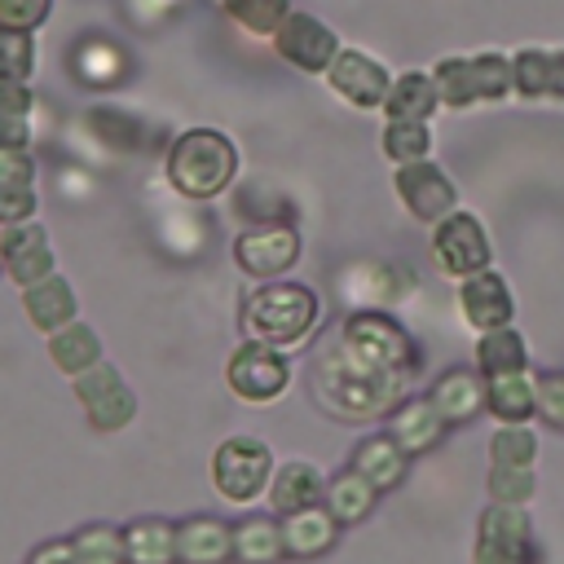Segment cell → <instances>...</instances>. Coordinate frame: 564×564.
I'll use <instances>...</instances> for the list:
<instances>
[{"instance_id": "cell-1", "label": "cell", "mask_w": 564, "mask_h": 564, "mask_svg": "<svg viewBox=\"0 0 564 564\" xmlns=\"http://www.w3.org/2000/svg\"><path fill=\"white\" fill-rule=\"evenodd\" d=\"M397 392H401V379L361 366L339 344L313 370V397L335 419H375V414H388L397 405Z\"/></svg>"}, {"instance_id": "cell-4", "label": "cell", "mask_w": 564, "mask_h": 564, "mask_svg": "<svg viewBox=\"0 0 564 564\" xmlns=\"http://www.w3.org/2000/svg\"><path fill=\"white\" fill-rule=\"evenodd\" d=\"M339 348L348 357H357L361 366H370L379 375H392L401 383L423 366L419 339L397 317H388L383 308H357V313H348L344 317V330H339Z\"/></svg>"}, {"instance_id": "cell-20", "label": "cell", "mask_w": 564, "mask_h": 564, "mask_svg": "<svg viewBox=\"0 0 564 564\" xmlns=\"http://www.w3.org/2000/svg\"><path fill=\"white\" fill-rule=\"evenodd\" d=\"M40 207L35 163L26 150H0V225H26Z\"/></svg>"}, {"instance_id": "cell-40", "label": "cell", "mask_w": 564, "mask_h": 564, "mask_svg": "<svg viewBox=\"0 0 564 564\" xmlns=\"http://www.w3.org/2000/svg\"><path fill=\"white\" fill-rule=\"evenodd\" d=\"M489 502H502V507H529V498L538 494V476L533 467H489Z\"/></svg>"}, {"instance_id": "cell-9", "label": "cell", "mask_w": 564, "mask_h": 564, "mask_svg": "<svg viewBox=\"0 0 564 564\" xmlns=\"http://www.w3.org/2000/svg\"><path fill=\"white\" fill-rule=\"evenodd\" d=\"M273 48H278V57L291 62L295 70H304V75H326L344 44H339V35H335L330 22H322L317 13L291 9L286 22H282L278 35H273Z\"/></svg>"}, {"instance_id": "cell-41", "label": "cell", "mask_w": 564, "mask_h": 564, "mask_svg": "<svg viewBox=\"0 0 564 564\" xmlns=\"http://www.w3.org/2000/svg\"><path fill=\"white\" fill-rule=\"evenodd\" d=\"M35 70V40L31 31H0V79L26 84Z\"/></svg>"}, {"instance_id": "cell-42", "label": "cell", "mask_w": 564, "mask_h": 564, "mask_svg": "<svg viewBox=\"0 0 564 564\" xmlns=\"http://www.w3.org/2000/svg\"><path fill=\"white\" fill-rule=\"evenodd\" d=\"M88 128L106 141V145H119V150H132L137 141H141V123L132 119V115H123V110H93L88 115Z\"/></svg>"}, {"instance_id": "cell-3", "label": "cell", "mask_w": 564, "mask_h": 564, "mask_svg": "<svg viewBox=\"0 0 564 564\" xmlns=\"http://www.w3.org/2000/svg\"><path fill=\"white\" fill-rule=\"evenodd\" d=\"M317 291L304 282H264L242 300V330L247 339L291 348L317 326Z\"/></svg>"}, {"instance_id": "cell-32", "label": "cell", "mask_w": 564, "mask_h": 564, "mask_svg": "<svg viewBox=\"0 0 564 564\" xmlns=\"http://www.w3.org/2000/svg\"><path fill=\"white\" fill-rule=\"evenodd\" d=\"M31 110H35L31 88L0 79V150H26L31 145Z\"/></svg>"}, {"instance_id": "cell-13", "label": "cell", "mask_w": 564, "mask_h": 564, "mask_svg": "<svg viewBox=\"0 0 564 564\" xmlns=\"http://www.w3.org/2000/svg\"><path fill=\"white\" fill-rule=\"evenodd\" d=\"M326 79H330V88H335L348 106H357V110L383 106V97H388V88H392L388 66L375 62L370 53H361V48H339V57L330 62Z\"/></svg>"}, {"instance_id": "cell-18", "label": "cell", "mask_w": 564, "mask_h": 564, "mask_svg": "<svg viewBox=\"0 0 564 564\" xmlns=\"http://www.w3.org/2000/svg\"><path fill=\"white\" fill-rule=\"evenodd\" d=\"M423 397L432 401V410H436L449 427H463V423H471V419L485 410V379H480L476 370L454 366V370L436 375V383H432Z\"/></svg>"}, {"instance_id": "cell-23", "label": "cell", "mask_w": 564, "mask_h": 564, "mask_svg": "<svg viewBox=\"0 0 564 564\" xmlns=\"http://www.w3.org/2000/svg\"><path fill=\"white\" fill-rule=\"evenodd\" d=\"M511 70H516V93L524 101H538V97H564V48H520L511 57Z\"/></svg>"}, {"instance_id": "cell-14", "label": "cell", "mask_w": 564, "mask_h": 564, "mask_svg": "<svg viewBox=\"0 0 564 564\" xmlns=\"http://www.w3.org/2000/svg\"><path fill=\"white\" fill-rule=\"evenodd\" d=\"M0 256H4V273L26 291L44 278H53V242L48 234L26 220V225H4L0 234Z\"/></svg>"}, {"instance_id": "cell-45", "label": "cell", "mask_w": 564, "mask_h": 564, "mask_svg": "<svg viewBox=\"0 0 564 564\" xmlns=\"http://www.w3.org/2000/svg\"><path fill=\"white\" fill-rule=\"evenodd\" d=\"M26 564H79V555H75L70 538H53V542H40Z\"/></svg>"}, {"instance_id": "cell-15", "label": "cell", "mask_w": 564, "mask_h": 564, "mask_svg": "<svg viewBox=\"0 0 564 564\" xmlns=\"http://www.w3.org/2000/svg\"><path fill=\"white\" fill-rule=\"evenodd\" d=\"M458 308L485 335V330L511 326L516 300H511V286H507V278L498 269H480V273H471V278L458 282Z\"/></svg>"}, {"instance_id": "cell-33", "label": "cell", "mask_w": 564, "mask_h": 564, "mask_svg": "<svg viewBox=\"0 0 564 564\" xmlns=\"http://www.w3.org/2000/svg\"><path fill=\"white\" fill-rule=\"evenodd\" d=\"M75 70H79V79H84V84H93V88H110V84H119V79H123L128 57H123L110 40L88 35V40L75 48Z\"/></svg>"}, {"instance_id": "cell-6", "label": "cell", "mask_w": 564, "mask_h": 564, "mask_svg": "<svg viewBox=\"0 0 564 564\" xmlns=\"http://www.w3.org/2000/svg\"><path fill=\"white\" fill-rule=\"evenodd\" d=\"M476 564H538L542 551L533 542V520L524 507H502L489 502L476 520V546H471Z\"/></svg>"}, {"instance_id": "cell-11", "label": "cell", "mask_w": 564, "mask_h": 564, "mask_svg": "<svg viewBox=\"0 0 564 564\" xmlns=\"http://www.w3.org/2000/svg\"><path fill=\"white\" fill-rule=\"evenodd\" d=\"M70 383H75V397H79V405H84V414H88V423L97 432H119V427L132 423L137 397H132V388L123 383V375L110 361H97L93 370L75 375Z\"/></svg>"}, {"instance_id": "cell-27", "label": "cell", "mask_w": 564, "mask_h": 564, "mask_svg": "<svg viewBox=\"0 0 564 564\" xmlns=\"http://www.w3.org/2000/svg\"><path fill=\"white\" fill-rule=\"evenodd\" d=\"M520 370H529V344L516 326H498L476 339V375L485 383L502 375H520Z\"/></svg>"}, {"instance_id": "cell-24", "label": "cell", "mask_w": 564, "mask_h": 564, "mask_svg": "<svg viewBox=\"0 0 564 564\" xmlns=\"http://www.w3.org/2000/svg\"><path fill=\"white\" fill-rule=\"evenodd\" d=\"M123 564H176V520L137 516L123 524Z\"/></svg>"}, {"instance_id": "cell-5", "label": "cell", "mask_w": 564, "mask_h": 564, "mask_svg": "<svg viewBox=\"0 0 564 564\" xmlns=\"http://www.w3.org/2000/svg\"><path fill=\"white\" fill-rule=\"evenodd\" d=\"M212 480H216V494L229 498V502H251L269 489L273 480V449L260 441V436H225L212 454Z\"/></svg>"}, {"instance_id": "cell-7", "label": "cell", "mask_w": 564, "mask_h": 564, "mask_svg": "<svg viewBox=\"0 0 564 564\" xmlns=\"http://www.w3.org/2000/svg\"><path fill=\"white\" fill-rule=\"evenodd\" d=\"M225 379L234 388V397L251 401V405H264V401H278L291 383V361L282 348L273 344H260V339H242L225 366Z\"/></svg>"}, {"instance_id": "cell-43", "label": "cell", "mask_w": 564, "mask_h": 564, "mask_svg": "<svg viewBox=\"0 0 564 564\" xmlns=\"http://www.w3.org/2000/svg\"><path fill=\"white\" fill-rule=\"evenodd\" d=\"M533 383H538V414H542V423L564 432V370H542V375H533Z\"/></svg>"}, {"instance_id": "cell-37", "label": "cell", "mask_w": 564, "mask_h": 564, "mask_svg": "<svg viewBox=\"0 0 564 564\" xmlns=\"http://www.w3.org/2000/svg\"><path fill=\"white\" fill-rule=\"evenodd\" d=\"M70 546L79 555V564H123V529L115 524H84L70 533Z\"/></svg>"}, {"instance_id": "cell-34", "label": "cell", "mask_w": 564, "mask_h": 564, "mask_svg": "<svg viewBox=\"0 0 564 564\" xmlns=\"http://www.w3.org/2000/svg\"><path fill=\"white\" fill-rule=\"evenodd\" d=\"M432 84H436V97H441V106L467 110V106H476V101H480V93H476V70H471V57H458V53L441 57V62L432 66Z\"/></svg>"}, {"instance_id": "cell-31", "label": "cell", "mask_w": 564, "mask_h": 564, "mask_svg": "<svg viewBox=\"0 0 564 564\" xmlns=\"http://www.w3.org/2000/svg\"><path fill=\"white\" fill-rule=\"evenodd\" d=\"M234 560L238 564H278L282 560V520L273 516H242L234 524Z\"/></svg>"}, {"instance_id": "cell-8", "label": "cell", "mask_w": 564, "mask_h": 564, "mask_svg": "<svg viewBox=\"0 0 564 564\" xmlns=\"http://www.w3.org/2000/svg\"><path fill=\"white\" fill-rule=\"evenodd\" d=\"M432 260H436L441 273H449L458 282L471 278V273H480V269H489V234H485V225L471 212L454 207L432 229Z\"/></svg>"}, {"instance_id": "cell-21", "label": "cell", "mask_w": 564, "mask_h": 564, "mask_svg": "<svg viewBox=\"0 0 564 564\" xmlns=\"http://www.w3.org/2000/svg\"><path fill=\"white\" fill-rule=\"evenodd\" d=\"M335 538H339V520L322 502L295 516H282V555L291 560H317L335 546Z\"/></svg>"}, {"instance_id": "cell-12", "label": "cell", "mask_w": 564, "mask_h": 564, "mask_svg": "<svg viewBox=\"0 0 564 564\" xmlns=\"http://www.w3.org/2000/svg\"><path fill=\"white\" fill-rule=\"evenodd\" d=\"M300 260V234L291 220L251 225L234 238V264L247 278H282Z\"/></svg>"}, {"instance_id": "cell-26", "label": "cell", "mask_w": 564, "mask_h": 564, "mask_svg": "<svg viewBox=\"0 0 564 564\" xmlns=\"http://www.w3.org/2000/svg\"><path fill=\"white\" fill-rule=\"evenodd\" d=\"M22 308H26L31 326H35V330H44V335L62 330V326H66V322H75V313H79L70 282H66V278H57V273H53V278H44V282H35V286H26V291H22Z\"/></svg>"}, {"instance_id": "cell-38", "label": "cell", "mask_w": 564, "mask_h": 564, "mask_svg": "<svg viewBox=\"0 0 564 564\" xmlns=\"http://www.w3.org/2000/svg\"><path fill=\"white\" fill-rule=\"evenodd\" d=\"M220 9L251 35H278V26L291 13V0H225Z\"/></svg>"}, {"instance_id": "cell-22", "label": "cell", "mask_w": 564, "mask_h": 564, "mask_svg": "<svg viewBox=\"0 0 564 564\" xmlns=\"http://www.w3.org/2000/svg\"><path fill=\"white\" fill-rule=\"evenodd\" d=\"M322 489H326L322 471H317L313 463H304V458H291V463L273 467L269 507H273L278 516H295V511H304V507H317V502H322Z\"/></svg>"}, {"instance_id": "cell-17", "label": "cell", "mask_w": 564, "mask_h": 564, "mask_svg": "<svg viewBox=\"0 0 564 564\" xmlns=\"http://www.w3.org/2000/svg\"><path fill=\"white\" fill-rule=\"evenodd\" d=\"M225 560H234V524L203 511L176 520V564H225Z\"/></svg>"}, {"instance_id": "cell-19", "label": "cell", "mask_w": 564, "mask_h": 564, "mask_svg": "<svg viewBox=\"0 0 564 564\" xmlns=\"http://www.w3.org/2000/svg\"><path fill=\"white\" fill-rule=\"evenodd\" d=\"M348 467H352L357 476H366L379 494H388V489H397V485L405 480V471H410V454H405L388 432H370V436H361V441L352 445Z\"/></svg>"}, {"instance_id": "cell-47", "label": "cell", "mask_w": 564, "mask_h": 564, "mask_svg": "<svg viewBox=\"0 0 564 564\" xmlns=\"http://www.w3.org/2000/svg\"><path fill=\"white\" fill-rule=\"evenodd\" d=\"M216 4H225V0H216Z\"/></svg>"}, {"instance_id": "cell-28", "label": "cell", "mask_w": 564, "mask_h": 564, "mask_svg": "<svg viewBox=\"0 0 564 564\" xmlns=\"http://www.w3.org/2000/svg\"><path fill=\"white\" fill-rule=\"evenodd\" d=\"M375 502H379V489H375L366 476H357L352 467H339V471L326 480V489H322V507L339 520V529H344V524H361V520L375 511Z\"/></svg>"}, {"instance_id": "cell-36", "label": "cell", "mask_w": 564, "mask_h": 564, "mask_svg": "<svg viewBox=\"0 0 564 564\" xmlns=\"http://www.w3.org/2000/svg\"><path fill=\"white\" fill-rule=\"evenodd\" d=\"M538 458V436L524 423H502L489 436V467H533Z\"/></svg>"}, {"instance_id": "cell-46", "label": "cell", "mask_w": 564, "mask_h": 564, "mask_svg": "<svg viewBox=\"0 0 564 564\" xmlns=\"http://www.w3.org/2000/svg\"><path fill=\"white\" fill-rule=\"evenodd\" d=\"M0 269H4V256H0Z\"/></svg>"}, {"instance_id": "cell-39", "label": "cell", "mask_w": 564, "mask_h": 564, "mask_svg": "<svg viewBox=\"0 0 564 564\" xmlns=\"http://www.w3.org/2000/svg\"><path fill=\"white\" fill-rule=\"evenodd\" d=\"M471 70H476L480 101H502L507 93H516V70H511V57L507 53H498V48L471 53Z\"/></svg>"}, {"instance_id": "cell-35", "label": "cell", "mask_w": 564, "mask_h": 564, "mask_svg": "<svg viewBox=\"0 0 564 564\" xmlns=\"http://www.w3.org/2000/svg\"><path fill=\"white\" fill-rule=\"evenodd\" d=\"M379 145L397 167L423 163V159H432V128L427 123H410V119H388L383 132H379Z\"/></svg>"}, {"instance_id": "cell-29", "label": "cell", "mask_w": 564, "mask_h": 564, "mask_svg": "<svg viewBox=\"0 0 564 564\" xmlns=\"http://www.w3.org/2000/svg\"><path fill=\"white\" fill-rule=\"evenodd\" d=\"M48 357H53V366L62 370V375H84V370H93L97 361H101V339H97V330L88 326V322H66L62 330H53L48 335Z\"/></svg>"}, {"instance_id": "cell-44", "label": "cell", "mask_w": 564, "mask_h": 564, "mask_svg": "<svg viewBox=\"0 0 564 564\" xmlns=\"http://www.w3.org/2000/svg\"><path fill=\"white\" fill-rule=\"evenodd\" d=\"M53 13V0H0V31H35Z\"/></svg>"}, {"instance_id": "cell-25", "label": "cell", "mask_w": 564, "mask_h": 564, "mask_svg": "<svg viewBox=\"0 0 564 564\" xmlns=\"http://www.w3.org/2000/svg\"><path fill=\"white\" fill-rule=\"evenodd\" d=\"M441 97H436V84H432V70H401L392 75V88L383 97V115L388 119H410V123H427L436 115Z\"/></svg>"}, {"instance_id": "cell-16", "label": "cell", "mask_w": 564, "mask_h": 564, "mask_svg": "<svg viewBox=\"0 0 564 564\" xmlns=\"http://www.w3.org/2000/svg\"><path fill=\"white\" fill-rule=\"evenodd\" d=\"M445 432H449V423L432 410L427 397H401V401L388 410V436H392L410 458L436 449Z\"/></svg>"}, {"instance_id": "cell-10", "label": "cell", "mask_w": 564, "mask_h": 564, "mask_svg": "<svg viewBox=\"0 0 564 564\" xmlns=\"http://www.w3.org/2000/svg\"><path fill=\"white\" fill-rule=\"evenodd\" d=\"M392 189L397 198L405 203V212L423 225H441L454 207H458V189L449 181V172L436 163V159H423V163H405L392 172Z\"/></svg>"}, {"instance_id": "cell-30", "label": "cell", "mask_w": 564, "mask_h": 564, "mask_svg": "<svg viewBox=\"0 0 564 564\" xmlns=\"http://www.w3.org/2000/svg\"><path fill=\"white\" fill-rule=\"evenodd\" d=\"M485 410L498 423H524L529 414H538V383L529 370L520 375H502L485 383Z\"/></svg>"}, {"instance_id": "cell-2", "label": "cell", "mask_w": 564, "mask_h": 564, "mask_svg": "<svg viewBox=\"0 0 564 564\" xmlns=\"http://www.w3.org/2000/svg\"><path fill=\"white\" fill-rule=\"evenodd\" d=\"M238 176V150L216 128H189L167 145V185L185 198H216Z\"/></svg>"}]
</instances>
